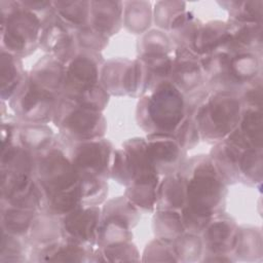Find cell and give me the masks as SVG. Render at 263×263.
I'll return each instance as SVG.
<instances>
[{"mask_svg": "<svg viewBox=\"0 0 263 263\" xmlns=\"http://www.w3.org/2000/svg\"><path fill=\"white\" fill-rule=\"evenodd\" d=\"M54 117L61 128L80 141L99 138L105 130L101 110L78 104L66 97L54 108Z\"/></svg>", "mask_w": 263, "mask_h": 263, "instance_id": "cell-4", "label": "cell"}, {"mask_svg": "<svg viewBox=\"0 0 263 263\" xmlns=\"http://www.w3.org/2000/svg\"><path fill=\"white\" fill-rule=\"evenodd\" d=\"M186 181V205L190 212L212 219L220 209L225 195L223 178L210 159H200Z\"/></svg>", "mask_w": 263, "mask_h": 263, "instance_id": "cell-1", "label": "cell"}, {"mask_svg": "<svg viewBox=\"0 0 263 263\" xmlns=\"http://www.w3.org/2000/svg\"><path fill=\"white\" fill-rule=\"evenodd\" d=\"M34 211L15 208L8 210L5 215V225L8 231L13 233L25 232L34 221Z\"/></svg>", "mask_w": 263, "mask_h": 263, "instance_id": "cell-29", "label": "cell"}, {"mask_svg": "<svg viewBox=\"0 0 263 263\" xmlns=\"http://www.w3.org/2000/svg\"><path fill=\"white\" fill-rule=\"evenodd\" d=\"M148 156L157 173H171L179 163L182 147L172 134L153 133L147 137Z\"/></svg>", "mask_w": 263, "mask_h": 263, "instance_id": "cell-10", "label": "cell"}, {"mask_svg": "<svg viewBox=\"0 0 263 263\" xmlns=\"http://www.w3.org/2000/svg\"><path fill=\"white\" fill-rule=\"evenodd\" d=\"M157 199L163 210H175L186 205V181L183 176L166 177L157 191Z\"/></svg>", "mask_w": 263, "mask_h": 263, "instance_id": "cell-18", "label": "cell"}, {"mask_svg": "<svg viewBox=\"0 0 263 263\" xmlns=\"http://www.w3.org/2000/svg\"><path fill=\"white\" fill-rule=\"evenodd\" d=\"M155 231L160 239H177L184 232L182 216L174 210H162L155 216Z\"/></svg>", "mask_w": 263, "mask_h": 263, "instance_id": "cell-22", "label": "cell"}, {"mask_svg": "<svg viewBox=\"0 0 263 263\" xmlns=\"http://www.w3.org/2000/svg\"><path fill=\"white\" fill-rule=\"evenodd\" d=\"M140 107L141 122L154 133L176 132L185 115V101L181 90L171 81L157 84Z\"/></svg>", "mask_w": 263, "mask_h": 263, "instance_id": "cell-2", "label": "cell"}, {"mask_svg": "<svg viewBox=\"0 0 263 263\" xmlns=\"http://www.w3.org/2000/svg\"><path fill=\"white\" fill-rule=\"evenodd\" d=\"M229 5L230 15L234 23H252L262 24V0H250V1H230L224 2Z\"/></svg>", "mask_w": 263, "mask_h": 263, "instance_id": "cell-23", "label": "cell"}, {"mask_svg": "<svg viewBox=\"0 0 263 263\" xmlns=\"http://www.w3.org/2000/svg\"><path fill=\"white\" fill-rule=\"evenodd\" d=\"M101 74L103 87L113 93H135L144 80L140 61H111L103 67Z\"/></svg>", "mask_w": 263, "mask_h": 263, "instance_id": "cell-9", "label": "cell"}, {"mask_svg": "<svg viewBox=\"0 0 263 263\" xmlns=\"http://www.w3.org/2000/svg\"><path fill=\"white\" fill-rule=\"evenodd\" d=\"M237 253L246 257L255 256L261 257L262 255V234L261 230L257 228L240 229L237 232L236 245Z\"/></svg>", "mask_w": 263, "mask_h": 263, "instance_id": "cell-25", "label": "cell"}, {"mask_svg": "<svg viewBox=\"0 0 263 263\" xmlns=\"http://www.w3.org/2000/svg\"><path fill=\"white\" fill-rule=\"evenodd\" d=\"M77 38L80 45L87 50L101 49L107 42V36L96 31L89 25L79 29Z\"/></svg>", "mask_w": 263, "mask_h": 263, "instance_id": "cell-30", "label": "cell"}, {"mask_svg": "<svg viewBox=\"0 0 263 263\" xmlns=\"http://www.w3.org/2000/svg\"><path fill=\"white\" fill-rule=\"evenodd\" d=\"M123 15L121 1H91L89 26L107 36L117 32Z\"/></svg>", "mask_w": 263, "mask_h": 263, "instance_id": "cell-14", "label": "cell"}, {"mask_svg": "<svg viewBox=\"0 0 263 263\" xmlns=\"http://www.w3.org/2000/svg\"><path fill=\"white\" fill-rule=\"evenodd\" d=\"M242 109L241 98L235 91L220 90L198 108V132L210 140L227 137L238 125Z\"/></svg>", "mask_w": 263, "mask_h": 263, "instance_id": "cell-3", "label": "cell"}, {"mask_svg": "<svg viewBox=\"0 0 263 263\" xmlns=\"http://www.w3.org/2000/svg\"><path fill=\"white\" fill-rule=\"evenodd\" d=\"M229 38V25L222 22H212L198 26L191 43V49L195 53H213L221 47L227 48Z\"/></svg>", "mask_w": 263, "mask_h": 263, "instance_id": "cell-15", "label": "cell"}, {"mask_svg": "<svg viewBox=\"0 0 263 263\" xmlns=\"http://www.w3.org/2000/svg\"><path fill=\"white\" fill-rule=\"evenodd\" d=\"M262 148L245 149L240 153L238 161L239 177L242 176L243 180L255 184L261 185L263 176V158Z\"/></svg>", "mask_w": 263, "mask_h": 263, "instance_id": "cell-21", "label": "cell"}, {"mask_svg": "<svg viewBox=\"0 0 263 263\" xmlns=\"http://www.w3.org/2000/svg\"><path fill=\"white\" fill-rule=\"evenodd\" d=\"M229 52H256L261 51L262 46V24L234 23L229 25Z\"/></svg>", "mask_w": 263, "mask_h": 263, "instance_id": "cell-17", "label": "cell"}, {"mask_svg": "<svg viewBox=\"0 0 263 263\" xmlns=\"http://www.w3.org/2000/svg\"><path fill=\"white\" fill-rule=\"evenodd\" d=\"M38 180L46 196L78 185L79 174L72 159L58 148L47 149L37 162Z\"/></svg>", "mask_w": 263, "mask_h": 263, "instance_id": "cell-5", "label": "cell"}, {"mask_svg": "<svg viewBox=\"0 0 263 263\" xmlns=\"http://www.w3.org/2000/svg\"><path fill=\"white\" fill-rule=\"evenodd\" d=\"M49 211L54 215H67L82 206L83 203L79 183L77 186L47 196Z\"/></svg>", "mask_w": 263, "mask_h": 263, "instance_id": "cell-24", "label": "cell"}, {"mask_svg": "<svg viewBox=\"0 0 263 263\" xmlns=\"http://www.w3.org/2000/svg\"><path fill=\"white\" fill-rule=\"evenodd\" d=\"M177 130L178 133L175 137L182 148L191 147L197 142L199 132L195 121L191 118H184L179 127L177 128Z\"/></svg>", "mask_w": 263, "mask_h": 263, "instance_id": "cell-32", "label": "cell"}, {"mask_svg": "<svg viewBox=\"0 0 263 263\" xmlns=\"http://www.w3.org/2000/svg\"><path fill=\"white\" fill-rule=\"evenodd\" d=\"M238 229L233 221L227 218L211 220L204 228L208 247L217 255H224L235 248Z\"/></svg>", "mask_w": 263, "mask_h": 263, "instance_id": "cell-16", "label": "cell"}, {"mask_svg": "<svg viewBox=\"0 0 263 263\" xmlns=\"http://www.w3.org/2000/svg\"><path fill=\"white\" fill-rule=\"evenodd\" d=\"M20 80L17 68L13 58L8 54L5 57L2 55V84L3 87L8 83V96L13 91Z\"/></svg>", "mask_w": 263, "mask_h": 263, "instance_id": "cell-34", "label": "cell"}, {"mask_svg": "<svg viewBox=\"0 0 263 263\" xmlns=\"http://www.w3.org/2000/svg\"><path fill=\"white\" fill-rule=\"evenodd\" d=\"M100 210L95 205L80 206L64 216L63 231L72 242L81 243L96 238L99 231Z\"/></svg>", "mask_w": 263, "mask_h": 263, "instance_id": "cell-11", "label": "cell"}, {"mask_svg": "<svg viewBox=\"0 0 263 263\" xmlns=\"http://www.w3.org/2000/svg\"><path fill=\"white\" fill-rule=\"evenodd\" d=\"M185 11V3L180 1H159L154 7V18L157 26L170 28L172 22Z\"/></svg>", "mask_w": 263, "mask_h": 263, "instance_id": "cell-27", "label": "cell"}, {"mask_svg": "<svg viewBox=\"0 0 263 263\" xmlns=\"http://www.w3.org/2000/svg\"><path fill=\"white\" fill-rule=\"evenodd\" d=\"M111 145L105 140L80 141L73 150L72 162L79 176L103 178L111 167Z\"/></svg>", "mask_w": 263, "mask_h": 263, "instance_id": "cell-7", "label": "cell"}, {"mask_svg": "<svg viewBox=\"0 0 263 263\" xmlns=\"http://www.w3.org/2000/svg\"><path fill=\"white\" fill-rule=\"evenodd\" d=\"M40 42L46 50L55 55L60 62L70 61L75 54L73 51L74 38L68 30V25L55 13L42 29Z\"/></svg>", "mask_w": 263, "mask_h": 263, "instance_id": "cell-12", "label": "cell"}, {"mask_svg": "<svg viewBox=\"0 0 263 263\" xmlns=\"http://www.w3.org/2000/svg\"><path fill=\"white\" fill-rule=\"evenodd\" d=\"M245 86L241 97L242 103L249 107L262 108V77H258Z\"/></svg>", "mask_w": 263, "mask_h": 263, "instance_id": "cell-35", "label": "cell"}, {"mask_svg": "<svg viewBox=\"0 0 263 263\" xmlns=\"http://www.w3.org/2000/svg\"><path fill=\"white\" fill-rule=\"evenodd\" d=\"M201 250V242L193 233L187 235H181L176 239L174 251L177 255L193 256L199 255Z\"/></svg>", "mask_w": 263, "mask_h": 263, "instance_id": "cell-33", "label": "cell"}, {"mask_svg": "<svg viewBox=\"0 0 263 263\" xmlns=\"http://www.w3.org/2000/svg\"><path fill=\"white\" fill-rule=\"evenodd\" d=\"M143 47V53H166L170 41L162 32L153 30L144 36Z\"/></svg>", "mask_w": 263, "mask_h": 263, "instance_id": "cell-31", "label": "cell"}, {"mask_svg": "<svg viewBox=\"0 0 263 263\" xmlns=\"http://www.w3.org/2000/svg\"><path fill=\"white\" fill-rule=\"evenodd\" d=\"M99 63L93 52L75 54L65 72L63 89L66 98H75L99 84Z\"/></svg>", "mask_w": 263, "mask_h": 263, "instance_id": "cell-8", "label": "cell"}, {"mask_svg": "<svg viewBox=\"0 0 263 263\" xmlns=\"http://www.w3.org/2000/svg\"><path fill=\"white\" fill-rule=\"evenodd\" d=\"M201 64L197 59V53L192 49L182 46L173 61L172 78L173 83L181 90H192L200 82Z\"/></svg>", "mask_w": 263, "mask_h": 263, "instance_id": "cell-13", "label": "cell"}, {"mask_svg": "<svg viewBox=\"0 0 263 263\" xmlns=\"http://www.w3.org/2000/svg\"><path fill=\"white\" fill-rule=\"evenodd\" d=\"M91 1H55V13L67 25L83 28L88 26L90 20Z\"/></svg>", "mask_w": 263, "mask_h": 263, "instance_id": "cell-19", "label": "cell"}, {"mask_svg": "<svg viewBox=\"0 0 263 263\" xmlns=\"http://www.w3.org/2000/svg\"><path fill=\"white\" fill-rule=\"evenodd\" d=\"M42 22L34 11L26 8L21 2H14L13 9L8 12L6 33L4 36L8 49L28 51L40 40Z\"/></svg>", "mask_w": 263, "mask_h": 263, "instance_id": "cell-6", "label": "cell"}, {"mask_svg": "<svg viewBox=\"0 0 263 263\" xmlns=\"http://www.w3.org/2000/svg\"><path fill=\"white\" fill-rule=\"evenodd\" d=\"M156 189L157 187L151 185H129L126 197L134 205L151 210L157 200Z\"/></svg>", "mask_w": 263, "mask_h": 263, "instance_id": "cell-26", "label": "cell"}, {"mask_svg": "<svg viewBox=\"0 0 263 263\" xmlns=\"http://www.w3.org/2000/svg\"><path fill=\"white\" fill-rule=\"evenodd\" d=\"M124 24L134 33L144 32L151 23V4L146 1H128L123 3Z\"/></svg>", "mask_w": 263, "mask_h": 263, "instance_id": "cell-20", "label": "cell"}, {"mask_svg": "<svg viewBox=\"0 0 263 263\" xmlns=\"http://www.w3.org/2000/svg\"><path fill=\"white\" fill-rule=\"evenodd\" d=\"M22 139L28 149H45L52 139V133L44 125H32L23 132Z\"/></svg>", "mask_w": 263, "mask_h": 263, "instance_id": "cell-28", "label": "cell"}]
</instances>
